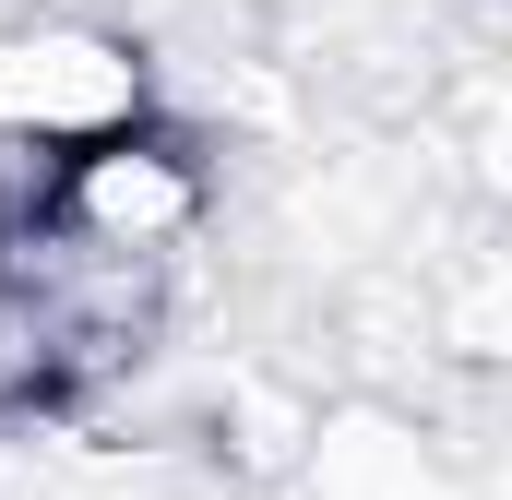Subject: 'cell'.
<instances>
[{
  "label": "cell",
  "instance_id": "6da1fadb",
  "mask_svg": "<svg viewBox=\"0 0 512 500\" xmlns=\"http://www.w3.org/2000/svg\"><path fill=\"white\" fill-rule=\"evenodd\" d=\"M227 215V179H215V143L167 108L96 131L48 167H24L12 191V227H36L48 250H84V262H120V274H191V250L215 239Z\"/></svg>",
  "mask_w": 512,
  "mask_h": 500
},
{
  "label": "cell",
  "instance_id": "7a4b0ae2",
  "mask_svg": "<svg viewBox=\"0 0 512 500\" xmlns=\"http://www.w3.org/2000/svg\"><path fill=\"white\" fill-rule=\"evenodd\" d=\"M143 108H167L155 96V60L108 12H12L0 24V155L48 167V155L143 120Z\"/></svg>",
  "mask_w": 512,
  "mask_h": 500
}]
</instances>
